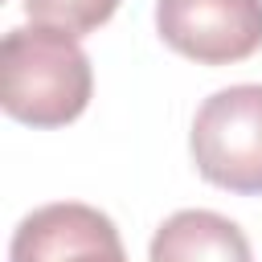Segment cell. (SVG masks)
<instances>
[{
  "mask_svg": "<svg viewBox=\"0 0 262 262\" xmlns=\"http://www.w3.org/2000/svg\"><path fill=\"white\" fill-rule=\"evenodd\" d=\"M94 90L90 57L78 37L49 25H16L0 45V102L29 127L74 123Z\"/></svg>",
  "mask_w": 262,
  "mask_h": 262,
  "instance_id": "6da1fadb",
  "label": "cell"
},
{
  "mask_svg": "<svg viewBox=\"0 0 262 262\" xmlns=\"http://www.w3.org/2000/svg\"><path fill=\"white\" fill-rule=\"evenodd\" d=\"M192 164L196 172L229 192H262V86L242 82L209 94L192 119Z\"/></svg>",
  "mask_w": 262,
  "mask_h": 262,
  "instance_id": "7a4b0ae2",
  "label": "cell"
},
{
  "mask_svg": "<svg viewBox=\"0 0 262 262\" xmlns=\"http://www.w3.org/2000/svg\"><path fill=\"white\" fill-rule=\"evenodd\" d=\"M156 33L201 66H233L262 49V0H156Z\"/></svg>",
  "mask_w": 262,
  "mask_h": 262,
  "instance_id": "3957f363",
  "label": "cell"
},
{
  "mask_svg": "<svg viewBox=\"0 0 262 262\" xmlns=\"http://www.w3.org/2000/svg\"><path fill=\"white\" fill-rule=\"evenodd\" d=\"M8 262H127V250L106 213L82 201H57L16 225Z\"/></svg>",
  "mask_w": 262,
  "mask_h": 262,
  "instance_id": "277c9868",
  "label": "cell"
},
{
  "mask_svg": "<svg viewBox=\"0 0 262 262\" xmlns=\"http://www.w3.org/2000/svg\"><path fill=\"white\" fill-rule=\"evenodd\" d=\"M147 262H254V250L237 221L213 209H180L156 229Z\"/></svg>",
  "mask_w": 262,
  "mask_h": 262,
  "instance_id": "5b68a950",
  "label": "cell"
},
{
  "mask_svg": "<svg viewBox=\"0 0 262 262\" xmlns=\"http://www.w3.org/2000/svg\"><path fill=\"white\" fill-rule=\"evenodd\" d=\"M115 8L119 0H25V12L33 16V25H49L70 37L94 33L115 16Z\"/></svg>",
  "mask_w": 262,
  "mask_h": 262,
  "instance_id": "8992f818",
  "label": "cell"
}]
</instances>
